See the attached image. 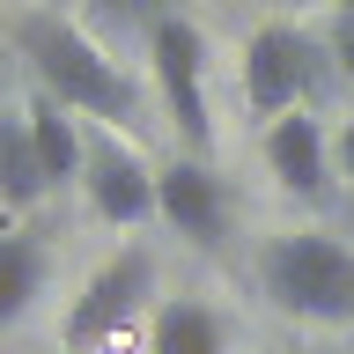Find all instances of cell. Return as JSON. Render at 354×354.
Segmentation results:
<instances>
[{"label": "cell", "mask_w": 354, "mask_h": 354, "mask_svg": "<svg viewBox=\"0 0 354 354\" xmlns=\"http://www.w3.org/2000/svg\"><path fill=\"white\" fill-rule=\"evenodd\" d=\"M332 8H347V0H332Z\"/></svg>", "instance_id": "e0dca14e"}, {"label": "cell", "mask_w": 354, "mask_h": 354, "mask_svg": "<svg viewBox=\"0 0 354 354\" xmlns=\"http://www.w3.org/2000/svg\"><path fill=\"white\" fill-rule=\"evenodd\" d=\"M44 273H52V251L22 229H0V332L30 317V303L44 295Z\"/></svg>", "instance_id": "8fae6325"}, {"label": "cell", "mask_w": 354, "mask_h": 354, "mask_svg": "<svg viewBox=\"0 0 354 354\" xmlns=\"http://www.w3.org/2000/svg\"><path fill=\"white\" fill-rule=\"evenodd\" d=\"M148 310H155V251L126 243L118 259H104L82 281V295H74V310H66V354H104V347H118Z\"/></svg>", "instance_id": "3957f363"}, {"label": "cell", "mask_w": 354, "mask_h": 354, "mask_svg": "<svg viewBox=\"0 0 354 354\" xmlns=\"http://www.w3.org/2000/svg\"><path fill=\"white\" fill-rule=\"evenodd\" d=\"M15 44H22V59H30V74H37V88L52 96V104L82 111V118H111V133L140 126V88H133L126 66L111 59L96 37H82L74 22H59V15H22Z\"/></svg>", "instance_id": "6da1fadb"}, {"label": "cell", "mask_w": 354, "mask_h": 354, "mask_svg": "<svg viewBox=\"0 0 354 354\" xmlns=\"http://www.w3.org/2000/svg\"><path fill=\"white\" fill-rule=\"evenodd\" d=\"M148 66H155V88H162V111L177 118V133L192 148H207L214 118H207V37H199V22L162 15L148 30Z\"/></svg>", "instance_id": "5b68a950"}, {"label": "cell", "mask_w": 354, "mask_h": 354, "mask_svg": "<svg viewBox=\"0 0 354 354\" xmlns=\"http://www.w3.org/2000/svg\"><path fill=\"white\" fill-rule=\"evenodd\" d=\"M155 214L170 221L177 236L192 243H221V229H229V192H221V177L199 162V155H185V162H162L155 170Z\"/></svg>", "instance_id": "ba28073f"}, {"label": "cell", "mask_w": 354, "mask_h": 354, "mask_svg": "<svg viewBox=\"0 0 354 354\" xmlns=\"http://www.w3.org/2000/svg\"><path fill=\"white\" fill-rule=\"evenodd\" d=\"M317 82H325V44L310 30H295V22L251 30V44H243V104L259 111L266 126L288 118V111H303L317 96Z\"/></svg>", "instance_id": "277c9868"}, {"label": "cell", "mask_w": 354, "mask_h": 354, "mask_svg": "<svg viewBox=\"0 0 354 354\" xmlns=\"http://www.w3.org/2000/svg\"><path fill=\"white\" fill-rule=\"evenodd\" d=\"M259 288L281 317L354 325V243L325 236V229H288L259 251Z\"/></svg>", "instance_id": "7a4b0ae2"}, {"label": "cell", "mask_w": 354, "mask_h": 354, "mask_svg": "<svg viewBox=\"0 0 354 354\" xmlns=\"http://www.w3.org/2000/svg\"><path fill=\"white\" fill-rule=\"evenodd\" d=\"M162 15H177V0H88V22L104 37H148Z\"/></svg>", "instance_id": "4fadbf2b"}, {"label": "cell", "mask_w": 354, "mask_h": 354, "mask_svg": "<svg viewBox=\"0 0 354 354\" xmlns=\"http://www.w3.org/2000/svg\"><path fill=\"white\" fill-rule=\"evenodd\" d=\"M37 199H44V170L30 148V126H22V111H0V207H37Z\"/></svg>", "instance_id": "7c38bea8"}, {"label": "cell", "mask_w": 354, "mask_h": 354, "mask_svg": "<svg viewBox=\"0 0 354 354\" xmlns=\"http://www.w3.org/2000/svg\"><path fill=\"white\" fill-rule=\"evenodd\" d=\"M332 170H339V177L354 185V118H347L339 133H332Z\"/></svg>", "instance_id": "9a60e30c"}, {"label": "cell", "mask_w": 354, "mask_h": 354, "mask_svg": "<svg viewBox=\"0 0 354 354\" xmlns=\"http://www.w3.org/2000/svg\"><path fill=\"white\" fill-rule=\"evenodd\" d=\"M266 170H273V185H281L288 199H303V207H325L332 199V133L317 126V118H303V111H288V118H273L266 126Z\"/></svg>", "instance_id": "52a82bcc"}, {"label": "cell", "mask_w": 354, "mask_h": 354, "mask_svg": "<svg viewBox=\"0 0 354 354\" xmlns=\"http://www.w3.org/2000/svg\"><path fill=\"white\" fill-rule=\"evenodd\" d=\"M325 59H339V74L354 82V0L332 8V30H325Z\"/></svg>", "instance_id": "5bb4252c"}, {"label": "cell", "mask_w": 354, "mask_h": 354, "mask_svg": "<svg viewBox=\"0 0 354 354\" xmlns=\"http://www.w3.org/2000/svg\"><path fill=\"white\" fill-rule=\"evenodd\" d=\"M22 126H30V148H37L44 192H66V185H82V155H88V140H82V126H74V111L52 104V96L37 88V96L22 104Z\"/></svg>", "instance_id": "9c48e42d"}, {"label": "cell", "mask_w": 354, "mask_h": 354, "mask_svg": "<svg viewBox=\"0 0 354 354\" xmlns=\"http://www.w3.org/2000/svg\"><path fill=\"white\" fill-rule=\"evenodd\" d=\"M347 229H354V192H347Z\"/></svg>", "instance_id": "2e32d148"}, {"label": "cell", "mask_w": 354, "mask_h": 354, "mask_svg": "<svg viewBox=\"0 0 354 354\" xmlns=\"http://www.w3.org/2000/svg\"><path fill=\"white\" fill-rule=\"evenodd\" d=\"M148 354H229V317L199 295H162L148 310Z\"/></svg>", "instance_id": "30bf717a"}, {"label": "cell", "mask_w": 354, "mask_h": 354, "mask_svg": "<svg viewBox=\"0 0 354 354\" xmlns=\"http://www.w3.org/2000/svg\"><path fill=\"white\" fill-rule=\"evenodd\" d=\"M82 192H88V207H96V221H111V229H133V221L155 214V170L140 162L133 140H118V133H96V140H88Z\"/></svg>", "instance_id": "8992f818"}]
</instances>
